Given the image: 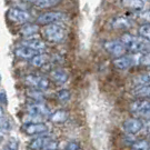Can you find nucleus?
Instances as JSON below:
<instances>
[{
  "label": "nucleus",
  "instance_id": "1",
  "mask_svg": "<svg viewBox=\"0 0 150 150\" xmlns=\"http://www.w3.org/2000/svg\"><path fill=\"white\" fill-rule=\"evenodd\" d=\"M120 41L125 45V47L127 48L128 51L130 52H147V50L149 49V43H147V40H145L141 37H136L130 33H123Z\"/></svg>",
  "mask_w": 150,
  "mask_h": 150
},
{
  "label": "nucleus",
  "instance_id": "2",
  "mask_svg": "<svg viewBox=\"0 0 150 150\" xmlns=\"http://www.w3.org/2000/svg\"><path fill=\"white\" fill-rule=\"evenodd\" d=\"M41 33L48 41L56 43L62 41L66 37L64 28L58 25V23H51V25L43 26L42 29H41Z\"/></svg>",
  "mask_w": 150,
  "mask_h": 150
},
{
  "label": "nucleus",
  "instance_id": "3",
  "mask_svg": "<svg viewBox=\"0 0 150 150\" xmlns=\"http://www.w3.org/2000/svg\"><path fill=\"white\" fill-rule=\"evenodd\" d=\"M67 18V16L64 12L60 11H48L41 13L40 16L37 18L38 25H42V26H47V25H51V23H57L59 21H62Z\"/></svg>",
  "mask_w": 150,
  "mask_h": 150
},
{
  "label": "nucleus",
  "instance_id": "4",
  "mask_svg": "<svg viewBox=\"0 0 150 150\" xmlns=\"http://www.w3.org/2000/svg\"><path fill=\"white\" fill-rule=\"evenodd\" d=\"M22 131L28 136L45 134L48 132V126L43 122H26L22 125Z\"/></svg>",
  "mask_w": 150,
  "mask_h": 150
},
{
  "label": "nucleus",
  "instance_id": "5",
  "mask_svg": "<svg viewBox=\"0 0 150 150\" xmlns=\"http://www.w3.org/2000/svg\"><path fill=\"white\" fill-rule=\"evenodd\" d=\"M103 48L106 49L108 54H111L115 58L122 57L128 51L121 41H106L103 43Z\"/></svg>",
  "mask_w": 150,
  "mask_h": 150
},
{
  "label": "nucleus",
  "instance_id": "6",
  "mask_svg": "<svg viewBox=\"0 0 150 150\" xmlns=\"http://www.w3.org/2000/svg\"><path fill=\"white\" fill-rule=\"evenodd\" d=\"M7 18L13 22H18V23H27L31 15L26 10L22 9H18V8H10L7 11Z\"/></svg>",
  "mask_w": 150,
  "mask_h": 150
},
{
  "label": "nucleus",
  "instance_id": "7",
  "mask_svg": "<svg viewBox=\"0 0 150 150\" xmlns=\"http://www.w3.org/2000/svg\"><path fill=\"white\" fill-rule=\"evenodd\" d=\"M123 130L128 134H136L140 132L144 127V121L139 118H129L123 122Z\"/></svg>",
  "mask_w": 150,
  "mask_h": 150
},
{
  "label": "nucleus",
  "instance_id": "8",
  "mask_svg": "<svg viewBox=\"0 0 150 150\" xmlns=\"http://www.w3.org/2000/svg\"><path fill=\"white\" fill-rule=\"evenodd\" d=\"M27 112L31 118H38V117H45L50 116L49 109L43 103H32L27 107Z\"/></svg>",
  "mask_w": 150,
  "mask_h": 150
},
{
  "label": "nucleus",
  "instance_id": "9",
  "mask_svg": "<svg viewBox=\"0 0 150 150\" xmlns=\"http://www.w3.org/2000/svg\"><path fill=\"white\" fill-rule=\"evenodd\" d=\"M110 26L113 29H119V30H126L129 28L132 27V21L128 19L127 17L119 16L113 18L112 20L110 21Z\"/></svg>",
  "mask_w": 150,
  "mask_h": 150
},
{
  "label": "nucleus",
  "instance_id": "10",
  "mask_svg": "<svg viewBox=\"0 0 150 150\" xmlns=\"http://www.w3.org/2000/svg\"><path fill=\"white\" fill-rule=\"evenodd\" d=\"M150 109V100L148 99H137L130 103V111L134 113H142Z\"/></svg>",
  "mask_w": 150,
  "mask_h": 150
},
{
  "label": "nucleus",
  "instance_id": "11",
  "mask_svg": "<svg viewBox=\"0 0 150 150\" xmlns=\"http://www.w3.org/2000/svg\"><path fill=\"white\" fill-rule=\"evenodd\" d=\"M22 46L28 47L35 51H41L47 48V45L45 43V41L41 39H38V38H30V39L22 41Z\"/></svg>",
  "mask_w": 150,
  "mask_h": 150
},
{
  "label": "nucleus",
  "instance_id": "12",
  "mask_svg": "<svg viewBox=\"0 0 150 150\" xmlns=\"http://www.w3.org/2000/svg\"><path fill=\"white\" fill-rule=\"evenodd\" d=\"M69 118V113L67 110H64V109H59V110H56L54 113H51L49 116V120L52 123H56V125H61V123H64Z\"/></svg>",
  "mask_w": 150,
  "mask_h": 150
},
{
  "label": "nucleus",
  "instance_id": "13",
  "mask_svg": "<svg viewBox=\"0 0 150 150\" xmlns=\"http://www.w3.org/2000/svg\"><path fill=\"white\" fill-rule=\"evenodd\" d=\"M51 138L50 137H47V136H42V137H39V138H36L32 141H30V144L28 146V148L30 150H41L45 149V147L48 145L49 142L51 141Z\"/></svg>",
  "mask_w": 150,
  "mask_h": 150
},
{
  "label": "nucleus",
  "instance_id": "14",
  "mask_svg": "<svg viewBox=\"0 0 150 150\" xmlns=\"http://www.w3.org/2000/svg\"><path fill=\"white\" fill-rule=\"evenodd\" d=\"M132 64H134V58L129 56H122V57L113 59V66L120 70L128 69Z\"/></svg>",
  "mask_w": 150,
  "mask_h": 150
},
{
  "label": "nucleus",
  "instance_id": "15",
  "mask_svg": "<svg viewBox=\"0 0 150 150\" xmlns=\"http://www.w3.org/2000/svg\"><path fill=\"white\" fill-rule=\"evenodd\" d=\"M50 76L52 78V80L58 85V86H61V85H64L68 79H69V76L68 74L62 69H54L50 72Z\"/></svg>",
  "mask_w": 150,
  "mask_h": 150
},
{
  "label": "nucleus",
  "instance_id": "16",
  "mask_svg": "<svg viewBox=\"0 0 150 150\" xmlns=\"http://www.w3.org/2000/svg\"><path fill=\"white\" fill-rule=\"evenodd\" d=\"M50 57L47 54H37L36 56H33L31 59H30V64L35 68H41L45 67L46 64L49 62Z\"/></svg>",
  "mask_w": 150,
  "mask_h": 150
},
{
  "label": "nucleus",
  "instance_id": "17",
  "mask_svg": "<svg viewBox=\"0 0 150 150\" xmlns=\"http://www.w3.org/2000/svg\"><path fill=\"white\" fill-rule=\"evenodd\" d=\"M38 51H35L32 49L28 48V47H25V46H21V47H18V48L15 49L13 54L16 57L18 58H22V59H31L33 56L37 54Z\"/></svg>",
  "mask_w": 150,
  "mask_h": 150
},
{
  "label": "nucleus",
  "instance_id": "18",
  "mask_svg": "<svg viewBox=\"0 0 150 150\" xmlns=\"http://www.w3.org/2000/svg\"><path fill=\"white\" fill-rule=\"evenodd\" d=\"M131 93L138 99H145L150 97V85H141V86H136L131 90Z\"/></svg>",
  "mask_w": 150,
  "mask_h": 150
},
{
  "label": "nucleus",
  "instance_id": "19",
  "mask_svg": "<svg viewBox=\"0 0 150 150\" xmlns=\"http://www.w3.org/2000/svg\"><path fill=\"white\" fill-rule=\"evenodd\" d=\"M121 5L130 10H141L145 6L144 0H121Z\"/></svg>",
  "mask_w": 150,
  "mask_h": 150
},
{
  "label": "nucleus",
  "instance_id": "20",
  "mask_svg": "<svg viewBox=\"0 0 150 150\" xmlns=\"http://www.w3.org/2000/svg\"><path fill=\"white\" fill-rule=\"evenodd\" d=\"M39 27L37 25H31V23H25L21 28H20V35L23 37H30L32 35H36L37 32H39Z\"/></svg>",
  "mask_w": 150,
  "mask_h": 150
},
{
  "label": "nucleus",
  "instance_id": "21",
  "mask_svg": "<svg viewBox=\"0 0 150 150\" xmlns=\"http://www.w3.org/2000/svg\"><path fill=\"white\" fill-rule=\"evenodd\" d=\"M61 2V0H39L38 2L35 4V6L38 9H48L58 6Z\"/></svg>",
  "mask_w": 150,
  "mask_h": 150
},
{
  "label": "nucleus",
  "instance_id": "22",
  "mask_svg": "<svg viewBox=\"0 0 150 150\" xmlns=\"http://www.w3.org/2000/svg\"><path fill=\"white\" fill-rule=\"evenodd\" d=\"M26 95H27L29 98H31L33 100H36V101H42L43 100V93L41 90H39V89H35V88H30L29 90L26 91Z\"/></svg>",
  "mask_w": 150,
  "mask_h": 150
},
{
  "label": "nucleus",
  "instance_id": "23",
  "mask_svg": "<svg viewBox=\"0 0 150 150\" xmlns=\"http://www.w3.org/2000/svg\"><path fill=\"white\" fill-rule=\"evenodd\" d=\"M131 150H150V144L148 140H136L131 145Z\"/></svg>",
  "mask_w": 150,
  "mask_h": 150
},
{
  "label": "nucleus",
  "instance_id": "24",
  "mask_svg": "<svg viewBox=\"0 0 150 150\" xmlns=\"http://www.w3.org/2000/svg\"><path fill=\"white\" fill-rule=\"evenodd\" d=\"M70 91L67 89H61L57 92V100L60 103H67L70 100Z\"/></svg>",
  "mask_w": 150,
  "mask_h": 150
},
{
  "label": "nucleus",
  "instance_id": "25",
  "mask_svg": "<svg viewBox=\"0 0 150 150\" xmlns=\"http://www.w3.org/2000/svg\"><path fill=\"white\" fill-rule=\"evenodd\" d=\"M39 80H40V76L37 75H28L25 77V82L31 88H38Z\"/></svg>",
  "mask_w": 150,
  "mask_h": 150
},
{
  "label": "nucleus",
  "instance_id": "26",
  "mask_svg": "<svg viewBox=\"0 0 150 150\" xmlns=\"http://www.w3.org/2000/svg\"><path fill=\"white\" fill-rule=\"evenodd\" d=\"M138 33H139V37L144 38L145 40H147L148 42L150 41V25H144L138 29Z\"/></svg>",
  "mask_w": 150,
  "mask_h": 150
},
{
  "label": "nucleus",
  "instance_id": "27",
  "mask_svg": "<svg viewBox=\"0 0 150 150\" xmlns=\"http://www.w3.org/2000/svg\"><path fill=\"white\" fill-rule=\"evenodd\" d=\"M149 82H150V75H140L134 78V83H136V86L149 85Z\"/></svg>",
  "mask_w": 150,
  "mask_h": 150
},
{
  "label": "nucleus",
  "instance_id": "28",
  "mask_svg": "<svg viewBox=\"0 0 150 150\" xmlns=\"http://www.w3.org/2000/svg\"><path fill=\"white\" fill-rule=\"evenodd\" d=\"M50 86V81H49L48 78L46 77H41L40 76V80H39V83H38V89L39 90H47Z\"/></svg>",
  "mask_w": 150,
  "mask_h": 150
},
{
  "label": "nucleus",
  "instance_id": "29",
  "mask_svg": "<svg viewBox=\"0 0 150 150\" xmlns=\"http://www.w3.org/2000/svg\"><path fill=\"white\" fill-rule=\"evenodd\" d=\"M139 64L142 66H149L150 67V51H147V52L141 54V57L139 58Z\"/></svg>",
  "mask_w": 150,
  "mask_h": 150
},
{
  "label": "nucleus",
  "instance_id": "30",
  "mask_svg": "<svg viewBox=\"0 0 150 150\" xmlns=\"http://www.w3.org/2000/svg\"><path fill=\"white\" fill-rule=\"evenodd\" d=\"M6 146H8L11 150H18L19 149V141L16 139V138H10L8 144Z\"/></svg>",
  "mask_w": 150,
  "mask_h": 150
},
{
  "label": "nucleus",
  "instance_id": "31",
  "mask_svg": "<svg viewBox=\"0 0 150 150\" xmlns=\"http://www.w3.org/2000/svg\"><path fill=\"white\" fill-rule=\"evenodd\" d=\"M79 148H80V146L77 141H70L66 145L64 150H79Z\"/></svg>",
  "mask_w": 150,
  "mask_h": 150
},
{
  "label": "nucleus",
  "instance_id": "32",
  "mask_svg": "<svg viewBox=\"0 0 150 150\" xmlns=\"http://www.w3.org/2000/svg\"><path fill=\"white\" fill-rule=\"evenodd\" d=\"M0 127H1L2 130H8V129L10 128V123H9V121L5 117L0 118Z\"/></svg>",
  "mask_w": 150,
  "mask_h": 150
},
{
  "label": "nucleus",
  "instance_id": "33",
  "mask_svg": "<svg viewBox=\"0 0 150 150\" xmlns=\"http://www.w3.org/2000/svg\"><path fill=\"white\" fill-rule=\"evenodd\" d=\"M58 149V142L54 141V140H51L48 145L45 147V150H57Z\"/></svg>",
  "mask_w": 150,
  "mask_h": 150
},
{
  "label": "nucleus",
  "instance_id": "34",
  "mask_svg": "<svg viewBox=\"0 0 150 150\" xmlns=\"http://www.w3.org/2000/svg\"><path fill=\"white\" fill-rule=\"evenodd\" d=\"M0 105L1 106H7L8 105V99H7V95L5 92H0Z\"/></svg>",
  "mask_w": 150,
  "mask_h": 150
},
{
  "label": "nucleus",
  "instance_id": "35",
  "mask_svg": "<svg viewBox=\"0 0 150 150\" xmlns=\"http://www.w3.org/2000/svg\"><path fill=\"white\" fill-rule=\"evenodd\" d=\"M142 130L145 131L146 134H150V120H147L146 122H144Z\"/></svg>",
  "mask_w": 150,
  "mask_h": 150
},
{
  "label": "nucleus",
  "instance_id": "36",
  "mask_svg": "<svg viewBox=\"0 0 150 150\" xmlns=\"http://www.w3.org/2000/svg\"><path fill=\"white\" fill-rule=\"evenodd\" d=\"M140 115H141L145 119H147V120H150V109L146 110V111H144V112L140 113Z\"/></svg>",
  "mask_w": 150,
  "mask_h": 150
},
{
  "label": "nucleus",
  "instance_id": "37",
  "mask_svg": "<svg viewBox=\"0 0 150 150\" xmlns=\"http://www.w3.org/2000/svg\"><path fill=\"white\" fill-rule=\"evenodd\" d=\"M4 115H5V112H4V109H2V106L0 105V118H2V117H5Z\"/></svg>",
  "mask_w": 150,
  "mask_h": 150
},
{
  "label": "nucleus",
  "instance_id": "38",
  "mask_svg": "<svg viewBox=\"0 0 150 150\" xmlns=\"http://www.w3.org/2000/svg\"><path fill=\"white\" fill-rule=\"evenodd\" d=\"M23 1H27V2H32V4H36L39 0H23Z\"/></svg>",
  "mask_w": 150,
  "mask_h": 150
},
{
  "label": "nucleus",
  "instance_id": "39",
  "mask_svg": "<svg viewBox=\"0 0 150 150\" xmlns=\"http://www.w3.org/2000/svg\"><path fill=\"white\" fill-rule=\"evenodd\" d=\"M1 150H11V149L9 148V147H8V146H5V147H4V148H2Z\"/></svg>",
  "mask_w": 150,
  "mask_h": 150
},
{
  "label": "nucleus",
  "instance_id": "40",
  "mask_svg": "<svg viewBox=\"0 0 150 150\" xmlns=\"http://www.w3.org/2000/svg\"><path fill=\"white\" fill-rule=\"evenodd\" d=\"M148 15H149V16H150V9H149V10H148Z\"/></svg>",
  "mask_w": 150,
  "mask_h": 150
},
{
  "label": "nucleus",
  "instance_id": "41",
  "mask_svg": "<svg viewBox=\"0 0 150 150\" xmlns=\"http://www.w3.org/2000/svg\"><path fill=\"white\" fill-rule=\"evenodd\" d=\"M0 81H1V76H0Z\"/></svg>",
  "mask_w": 150,
  "mask_h": 150
},
{
  "label": "nucleus",
  "instance_id": "42",
  "mask_svg": "<svg viewBox=\"0 0 150 150\" xmlns=\"http://www.w3.org/2000/svg\"><path fill=\"white\" fill-rule=\"evenodd\" d=\"M149 71H150V68H149Z\"/></svg>",
  "mask_w": 150,
  "mask_h": 150
},
{
  "label": "nucleus",
  "instance_id": "43",
  "mask_svg": "<svg viewBox=\"0 0 150 150\" xmlns=\"http://www.w3.org/2000/svg\"><path fill=\"white\" fill-rule=\"evenodd\" d=\"M0 129H1V127H0Z\"/></svg>",
  "mask_w": 150,
  "mask_h": 150
}]
</instances>
